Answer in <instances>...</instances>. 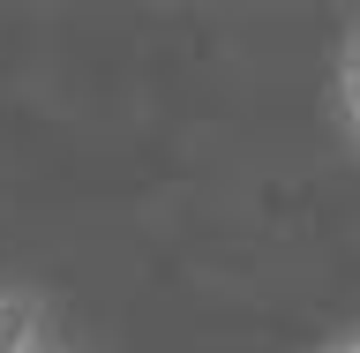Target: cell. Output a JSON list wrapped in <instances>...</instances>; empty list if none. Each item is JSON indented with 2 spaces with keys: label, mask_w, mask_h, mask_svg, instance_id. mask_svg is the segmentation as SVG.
Wrapping results in <instances>:
<instances>
[{
  "label": "cell",
  "mask_w": 360,
  "mask_h": 353,
  "mask_svg": "<svg viewBox=\"0 0 360 353\" xmlns=\"http://www.w3.org/2000/svg\"><path fill=\"white\" fill-rule=\"evenodd\" d=\"M0 353H45V316L30 293H0Z\"/></svg>",
  "instance_id": "cell-1"
},
{
  "label": "cell",
  "mask_w": 360,
  "mask_h": 353,
  "mask_svg": "<svg viewBox=\"0 0 360 353\" xmlns=\"http://www.w3.org/2000/svg\"><path fill=\"white\" fill-rule=\"evenodd\" d=\"M338 98H345V128H353V143H360V30H353V45H345V75H338Z\"/></svg>",
  "instance_id": "cell-2"
},
{
  "label": "cell",
  "mask_w": 360,
  "mask_h": 353,
  "mask_svg": "<svg viewBox=\"0 0 360 353\" xmlns=\"http://www.w3.org/2000/svg\"><path fill=\"white\" fill-rule=\"evenodd\" d=\"M330 353H360V331H353V338H345V346H330Z\"/></svg>",
  "instance_id": "cell-3"
}]
</instances>
